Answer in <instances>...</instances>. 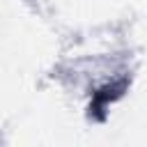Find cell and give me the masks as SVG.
I'll return each instance as SVG.
<instances>
[{
    "instance_id": "cell-1",
    "label": "cell",
    "mask_w": 147,
    "mask_h": 147,
    "mask_svg": "<svg viewBox=\"0 0 147 147\" xmlns=\"http://www.w3.org/2000/svg\"><path fill=\"white\" fill-rule=\"evenodd\" d=\"M124 87H126V80H117V83H110V85H106V87L96 90V92L92 94L90 115H92V117H96V119H103L108 103H113L115 99H119V96H122V92H124Z\"/></svg>"
}]
</instances>
